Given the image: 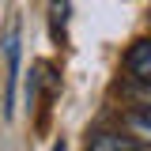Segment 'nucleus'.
Returning <instances> with one entry per match:
<instances>
[{
	"label": "nucleus",
	"instance_id": "obj_1",
	"mask_svg": "<svg viewBox=\"0 0 151 151\" xmlns=\"http://www.w3.org/2000/svg\"><path fill=\"white\" fill-rule=\"evenodd\" d=\"M125 72L132 79H151V38H136L125 53Z\"/></svg>",
	"mask_w": 151,
	"mask_h": 151
},
{
	"label": "nucleus",
	"instance_id": "obj_2",
	"mask_svg": "<svg viewBox=\"0 0 151 151\" xmlns=\"http://www.w3.org/2000/svg\"><path fill=\"white\" fill-rule=\"evenodd\" d=\"M87 151H140V144L132 140L129 132L102 129V132H91V140H87Z\"/></svg>",
	"mask_w": 151,
	"mask_h": 151
},
{
	"label": "nucleus",
	"instance_id": "obj_3",
	"mask_svg": "<svg viewBox=\"0 0 151 151\" xmlns=\"http://www.w3.org/2000/svg\"><path fill=\"white\" fill-rule=\"evenodd\" d=\"M121 98L129 102L132 110H147L151 113V79H125L121 83Z\"/></svg>",
	"mask_w": 151,
	"mask_h": 151
},
{
	"label": "nucleus",
	"instance_id": "obj_4",
	"mask_svg": "<svg viewBox=\"0 0 151 151\" xmlns=\"http://www.w3.org/2000/svg\"><path fill=\"white\" fill-rule=\"evenodd\" d=\"M125 132L140 147H151V113L147 110H129L125 113Z\"/></svg>",
	"mask_w": 151,
	"mask_h": 151
},
{
	"label": "nucleus",
	"instance_id": "obj_5",
	"mask_svg": "<svg viewBox=\"0 0 151 151\" xmlns=\"http://www.w3.org/2000/svg\"><path fill=\"white\" fill-rule=\"evenodd\" d=\"M4 53H8V102H4V110L12 113L15 106V72H19V30L8 34V45H4Z\"/></svg>",
	"mask_w": 151,
	"mask_h": 151
},
{
	"label": "nucleus",
	"instance_id": "obj_6",
	"mask_svg": "<svg viewBox=\"0 0 151 151\" xmlns=\"http://www.w3.org/2000/svg\"><path fill=\"white\" fill-rule=\"evenodd\" d=\"M49 30L57 42L68 38V0H49Z\"/></svg>",
	"mask_w": 151,
	"mask_h": 151
},
{
	"label": "nucleus",
	"instance_id": "obj_7",
	"mask_svg": "<svg viewBox=\"0 0 151 151\" xmlns=\"http://www.w3.org/2000/svg\"><path fill=\"white\" fill-rule=\"evenodd\" d=\"M53 151H64V140H57V144H53Z\"/></svg>",
	"mask_w": 151,
	"mask_h": 151
}]
</instances>
